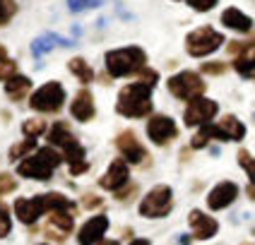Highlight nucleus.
Returning a JSON list of instances; mask_svg holds the SVG:
<instances>
[{
  "label": "nucleus",
  "instance_id": "1",
  "mask_svg": "<svg viewBox=\"0 0 255 245\" xmlns=\"http://www.w3.org/2000/svg\"><path fill=\"white\" fill-rule=\"evenodd\" d=\"M48 144H53L56 149H60L63 161H68V166H70V175H82V173L89 171L87 149L72 135L70 125L65 120H56V125L48 130Z\"/></svg>",
  "mask_w": 255,
  "mask_h": 245
},
{
  "label": "nucleus",
  "instance_id": "2",
  "mask_svg": "<svg viewBox=\"0 0 255 245\" xmlns=\"http://www.w3.org/2000/svg\"><path fill=\"white\" fill-rule=\"evenodd\" d=\"M63 163V154L60 149H56L53 144L36 149V154L29 152L27 157H22V161L17 163V175L29 178V180H41L48 183L53 178V171Z\"/></svg>",
  "mask_w": 255,
  "mask_h": 245
},
{
  "label": "nucleus",
  "instance_id": "3",
  "mask_svg": "<svg viewBox=\"0 0 255 245\" xmlns=\"http://www.w3.org/2000/svg\"><path fill=\"white\" fill-rule=\"evenodd\" d=\"M152 91H154V84L142 82V80L123 86V89L118 91L116 111L121 115H126V118H147V115L154 111Z\"/></svg>",
  "mask_w": 255,
  "mask_h": 245
},
{
  "label": "nucleus",
  "instance_id": "4",
  "mask_svg": "<svg viewBox=\"0 0 255 245\" xmlns=\"http://www.w3.org/2000/svg\"><path fill=\"white\" fill-rule=\"evenodd\" d=\"M106 63V70L109 75L118 80V77H130L140 70L142 65H147V53L142 51L140 46H126V48H114V51H106L104 56Z\"/></svg>",
  "mask_w": 255,
  "mask_h": 245
},
{
  "label": "nucleus",
  "instance_id": "5",
  "mask_svg": "<svg viewBox=\"0 0 255 245\" xmlns=\"http://www.w3.org/2000/svg\"><path fill=\"white\" fill-rule=\"evenodd\" d=\"M65 99H68L65 86L60 84L58 80H51V82L41 84L31 94L29 108L36 111V113H58V111L65 106Z\"/></svg>",
  "mask_w": 255,
  "mask_h": 245
},
{
  "label": "nucleus",
  "instance_id": "6",
  "mask_svg": "<svg viewBox=\"0 0 255 245\" xmlns=\"http://www.w3.org/2000/svg\"><path fill=\"white\" fill-rule=\"evenodd\" d=\"M222 46H224V34L212 27L193 29V31L185 36V51H188V56H193V58L212 56Z\"/></svg>",
  "mask_w": 255,
  "mask_h": 245
},
{
  "label": "nucleus",
  "instance_id": "7",
  "mask_svg": "<svg viewBox=\"0 0 255 245\" xmlns=\"http://www.w3.org/2000/svg\"><path fill=\"white\" fill-rule=\"evenodd\" d=\"M173 209V190L171 185H154L142 197L137 212L144 219H164Z\"/></svg>",
  "mask_w": 255,
  "mask_h": 245
},
{
  "label": "nucleus",
  "instance_id": "8",
  "mask_svg": "<svg viewBox=\"0 0 255 245\" xmlns=\"http://www.w3.org/2000/svg\"><path fill=\"white\" fill-rule=\"evenodd\" d=\"M200 137L210 140H219V142H241L246 137V125L236 115H224L219 123H205L200 125Z\"/></svg>",
  "mask_w": 255,
  "mask_h": 245
},
{
  "label": "nucleus",
  "instance_id": "9",
  "mask_svg": "<svg viewBox=\"0 0 255 245\" xmlns=\"http://www.w3.org/2000/svg\"><path fill=\"white\" fill-rule=\"evenodd\" d=\"M48 212H51V192L34 195V197H17L14 202V216L24 226H34Z\"/></svg>",
  "mask_w": 255,
  "mask_h": 245
},
{
  "label": "nucleus",
  "instance_id": "10",
  "mask_svg": "<svg viewBox=\"0 0 255 245\" xmlns=\"http://www.w3.org/2000/svg\"><path fill=\"white\" fill-rule=\"evenodd\" d=\"M166 86H169V91L176 96V99L188 101V99H193V96L205 94L207 82H205L195 70H181V72H176L173 77H169Z\"/></svg>",
  "mask_w": 255,
  "mask_h": 245
},
{
  "label": "nucleus",
  "instance_id": "11",
  "mask_svg": "<svg viewBox=\"0 0 255 245\" xmlns=\"http://www.w3.org/2000/svg\"><path fill=\"white\" fill-rule=\"evenodd\" d=\"M219 113V103L214 99H207V96H193L188 99V106H185L183 113V123L185 128H200L205 123L214 120V115Z\"/></svg>",
  "mask_w": 255,
  "mask_h": 245
},
{
  "label": "nucleus",
  "instance_id": "12",
  "mask_svg": "<svg viewBox=\"0 0 255 245\" xmlns=\"http://www.w3.org/2000/svg\"><path fill=\"white\" fill-rule=\"evenodd\" d=\"M147 137L156 144V147H164L169 144L171 140L178 137V125L171 115H161V113H149L147 115Z\"/></svg>",
  "mask_w": 255,
  "mask_h": 245
},
{
  "label": "nucleus",
  "instance_id": "13",
  "mask_svg": "<svg viewBox=\"0 0 255 245\" xmlns=\"http://www.w3.org/2000/svg\"><path fill=\"white\" fill-rule=\"evenodd\" d=\"M116 147H118L121 157L126 159L128 163H132V166H140L142 161L147 159V149L142 147V142L137 140V135H135L132 130H123V132H118V137H116Z\"/></svg>",
  "mask_w": 255,
  "mask_h": 245
},
{
  "label": "nucleus",
  "instance_id": "14",
  "mask_svg": "<svg viewBox=\"0 0 255 245\" xmlns=\"http://www.w3.org/2000/svg\"><path fill=\"white\" fill-rule=\"evenodd\" d=\"M239 197V185L234 183V180H222V183H217V185L210 190V195L205 197L207 200V207L214 209V212H219V209H227L231 207L234 202Z\"/></svg>",
  "mask_w": 255,
  "mask_h": 245
},
{
  "label": "nucleus",
  "instance_id": "15",
  "mask_svg": "<svg viewBox=\"0 0 255 245\" xmlns=\"http://www.w3.org/2000/svg\"><path fill=\"white\" fill-rule=\"evenodd\" d=\"M109 226H111V221H109V216L106 214L92 216L85 226L77 231V243H82V245L101 243L104 236H106V231H109Z\"/></svg>",
  "mask_w": 255,
  "mask_h": 245
},
{
  "label": "nucleus",
  "instance_id": "16",
  "mask_svg": "<svg viewBox=\"0 0 255 245\" xmlns=\"http://www.w3.org/2000/svg\"><path fill=\"white\" fill-rule=\"evenodd\" d=\"M128 180H130L128 161L121 157V159H114V161H111V166H109V168H106V173L99 178V185L104 187V190H111V192H116V190H121V187L126 185Z\"/></svg>",
  "mask_w": 255,
  "mask_h": 245
},
{
  "label": "nucleus",
  "instance_id": "17",
  "mask_svg": "<svg viewBox=\"0 0 255 245\" xmlns=\"http://www.w3.org/2000/svg\"><path fill=\"white\" fill-rule=\"evenodd\" d=\"M188 224H190V231H193V236H195L198 241H210V238L217 236V231H219L217 219H214V216H207L205 212H200V209H193V212L188 214Z\"/></svg>",
  "mask_w": 255,
  "mask_h": 245
},
{
  "label": "nucleus",
  "instance_id": "18",
  "mask_svg": "<svg viewBox=\"0 0 255 245\" xmlns=\"http://www.w3.org/2000/svg\"><path fill=\"white\" fill-rule=\"evenodd\" d=\"M70 113H72V118L80 120V123L94 120L97 103H94V94H92L89 89H80V91L75 94V99H72V103H70Z\"/></svg>",
  "mask_w": 255,
  "mask_h": 245
},
{
  "label": "nucleus",
  "instance_id": "19",
  "mask_svg": "<svg viewBox=\"0 0 255 245\" xmlns=\"http://www.w3.org/2000/svg\"><path fill=\"white\" fill-rule=\"evenodd\" d=\"M56 46L70 48V46H75V41H72V39H65V36H58V34H43L39 39H34L31 53H34V58H41V56H46L48 51H53Z\"/></svg>",
  "mask_w": 255,
  "mask_h": 245
},
{
  "label": "nucleus",
  "instance_id": "20",
  "mask_svg": "<svg viewBox=\"0 0 255 245\" xmlns=\"http://www.w3.org/2000/svg\"><path fill=\"white\" fill-rule=\"evenodd\" d=\"M222 24L234 31H243V34H251L253 31V19L248 14H243L239 7H227L222 12Z\"/></svg>",
  "mask_w": 255,
  "mask_h": 245
},
{
  "label": "nucleus",
  "instance_id": "21",
  "mask_svg": "<svg viewBox=\"0 0 255 245\" xmlns=\"http://www.w3.org/2000/svg\"><path fill=\"white\" fill-rule=\"evenodd\" d=\"M29 89H31V80L24 77V75H19V72L5 80V94L12 101H22L29 94Z\"/></svg>",
  "mask_w": 255,
  "mask_h": 245
},
{
  "label": "nucleus",
  "instance_id": "22",
  "mask_svg": "<svg viewBox=\"0 0 255 245\" xmlns=\"http://www.w3.org/2000/svg\"><path fill=\"white\" fill-rule=\"evenodd\" d=\"M68 70L82 82V84H89V82H94V77H97V72L94 68L87 63L85 58H72L70 63H68Z\"/></svg>",
  "mask_w": 255,
  "mask_h": 245
},
{
  "label": "nucleus",
  "instance_id": "23",
  "mask_svg": "<svg viewBox=\"0 0 255 245\" xmlns=\"http://www.w3.org/2000/svg\"><path fill=\"white\" fill-rule=\"evenodd\" d=\"M48 224L51 226H56V229L65 231V233H72L75 229V214L68 212V209H53V212H48Z\"/></svg>",
  "mask_w": 255,
  "mask_h": 245
},
{
  "label": "nucleus",
  "instance_id": "24",
  "mask_svg": "<svg viewBox=\"0 0 255 245\" xmlns=\"http://www.w3.org/2000/svg\"><path fill=\"white\" fill-rule=\"evenodd\" d=\"M36 149V137H24L22 142H17L10 147V154H7V159L12 161V163H17V159L27 157L29 152H34Z\"/></svg>",
  "mask_w": 255,
  "mask_h": 245
},
{
  "label": "nucleus",
  "instance_id": "25",
  "mask_svg": "<svg viewBox=\"0 0 255 245\" xmlns=\"http://www.w3.org/2000/svg\"><path fill=\"white\" fill-rule=\"evenodd\" d=\"M17 72H19V65L7 56V48L0 46V82H5L7 77H12V75H17Z\"/></svg>",
  "mask_w": 255,
  "mask_h": 245
},
{
  "label": "nucleus",
  "instance_id": "26",
  "mask_svg": "<svg viewBox=\"0 0 255 245\" xmlns=\"http://www.w3.org/2000/svg\"><path fill=\"white\" fill-rule=\"evenodd\" d=\"M234 70L239 72L243 80H253V77H255L253 56H236V60H234Z\"/></svg>",
  "mask_w": 255,
  "mask_h": 245
},
{
  "label": "nucleus",
  "instance_id": "27",
  "mask_svg": "<svg viewBox=\"0 0 255 245\" xmlns=\"http://www.w3.org/2000/svg\"><path fill=\"white\" fill-rule=\"evenodd\" d=\"M12 233V216L5 202H0V238H7Z\"/></svg>",
  "mask_w": 255,
  "mask_h": 245
},
{
  "label": "nucleus",
  "instance_id": "28",
  "mask_svg": "<svg viewBox=\"0 0 255 245\" xmlns=\"http://www.w3.org/2000/svg\"><path fill=\"white\" fill-rule=\"evenodd\" d=\"M22 132H24V137H41L46 132V123L43 120H24L22 123Z\"/></svg>",
  "mask_w": 255,
  "mask_h": 245
},
{
  "label": "nucleus",
  "instance_id": "29",
  "mask_svg": "<svg viewBox=\"0 0 255 245\" xmlns=\"http://www.w3.org/2000/svg\"><path fill=\"white\" fill-rule=\"evenodd\" d=\"M17 14V2L14 0H0V27H5Z\"/></svg>",
  "mask_w": 255,
  "mask_h": 245
},
{
  "label": "nucleus",
  "instance_id": "30",
  "mask_svg": "<svg viewBox=\"0 0 255 245\" xmlns=\"http://www.w3.org/2000/svg\"><path fill=\"white\" fill-rule=\"evenodd\" d=\"M253 41H229V53L231 56H253Z\"/></svg>",
  "mask_w": 255,
  "mask_h": 245
},
{
  "label": "nucleus",
  "instance_id": "31",
  "mask_svg": "<svg viewBox=\"0 0 255 245\" xmlns=\"http://www.w3.org/2000/svg\"><path fill=\"white\" fill-rule=\"evenodd\" d=\"M239 163H241V168L248 173V180H253L255 178V166H253V154L248 152V149H241L239 152Z\"/></svg>",
  "mask_w": 255,
  "mask_h": 245
},
{
  "label": "nucleus",
  "instance_id": "32",
  "mask_svg": "<svg viewBox=\"0 0 255 245\" xmlns=\"http://www.w3.org/2000/svg\"><path fill=\"white\" fill-rule=\"evenodd\" d=\"M14 190H17V178L12 173H0V197L10 195Z\"/></svg>",
  "mask_w": 255,
  "mask_h": 245
},
{
  "label": "nucleus",
  "instance_id": "33",
  "mask_svg": "<svg viewBox=\"0 0 255 245\" xmlns=\"http://www.w3.org/2000/svg\"><path fill=\"white\" fill-rule=\"evenodd\" d=\"M101 0H68V7L70 12H82V10H89V7H99Z\"/></svg>",
  "mask_w": 255,
  "mask_h": 245
},
{
  "label": "nucleus",
  "instance_id": "34",
  "mask_svg": "<svg viewBox=\"0 0 255 245\" xmlns=\"http://www.w3.org/2000/svg\"><path fill=\"white\" fill-rule=\"evenodd\" d=\"M227 70H229V63H222V60L202 63V72H205V75H224Z\"/></svg>",
  "mask_w": 255,
  "mask_h": 245
},
{
  "label": "nucleus",
  "instance_id": "35",
  "mask_svg": "<svg viewBox=\"0 0 255 245\" xmlns=\"http://www.w3.org/2000/svg\"><path fill=\"white\" fill-rule=\"evenodd\" d=\"M68 236H70V233L56 229V226H51V224L46 226V241H51V243H65V241H68Z\"/></svg>",
  "mask_w": 255,
  "mask_h": 245
},
{
  "label": "nucleus",
  "instance_id": "36",
  "mask_svg": "<svg viewBox=\"0 0 255 245\" xmlns=\"http://www.w3.org/2000/svg\"><path fill=\"white\" fill-rule=\"evenodd\" d=\"M217 2L219 0H188V5L195 10V12H210L217 7Z\"/></svg>",
  "mask_w": 255,
  "mask_h": 245
},
{
  "label": "nucleus",
  "instance_id": "37",
  "mask_svg": "<svg viewBox=\"0 0 255 245\" xmlns=\"http://www.w3.org/2000/svg\"><path fill=\"white\" fill-rule=\"evenodd\" d=\"M104 200H101L99 195H85V207L87 209H94V207H101Z\"/></svg>",
  "mask_w": 255,
  "mask_h": 245
},
{
  "label": "nucleus",
  "instance_id": "38",
  "mask_svg": "<svg viewBox=\"0 0 255 245\" xmlns=\"http://www.w3.org/2000/svg\"><path fill=\"white\" fill-rule=\"evenodd\" d=\"M176 241H178V243H190V236H188V233H178Z\"/></svg>",
  "mask_w": 255,
  "mask_h": 245
},
{
  "label": "nucleus",
  "instance_id": "39",
  "mask_svg": "<svg viewBox=\"0 0 255 245\" xmlns=\"http://www.w3.org/2000/svg\"><path fill=\"white\" fill-rule=\"evenodd\" d=\"M248 200H255V192H253V180L248 183Z\"/></svg>",
  "mask_w": 255,
  "mask_h": 245
},
{
  "label": "nucleus",
  "instance_id": "40",
  "mask_svg": "<svg viewBox=\"0 0 255 245\" xmlns=\"http://www.w3.org/2000/svg\"><path fill=\"white\" fill-rule=\"evenodd\" d=\"M132 243L135 245H149V241H144V238H132Z\"/></svg>",
  "mask_w": 255,
  "mask_h": 245
}]
</instances>
